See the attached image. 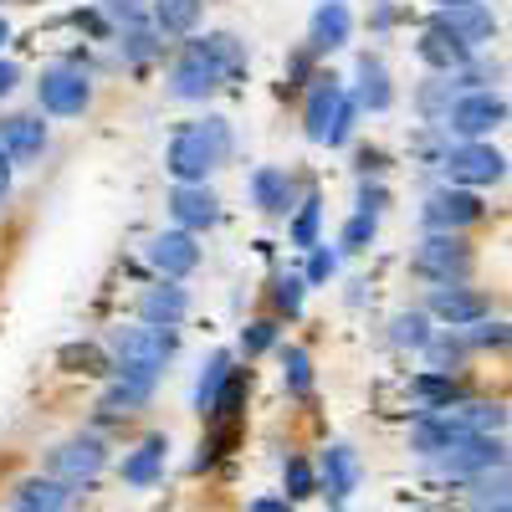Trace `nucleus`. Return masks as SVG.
I'll return each mask as SVG.
<instances>
[{
    "label": "nucleus",
    "mask_w": 512,
    "mask_h": 512,
    "mask_svg": "<svg viewBox=\"0 0 512 512\" xmlns=\"http://www.w3.org/2000/svg\"><path fill=\"white\" fill-rule=\"evenodd\" d=\"M6 41H11V26H6V16H0V47H6Z\"/></svg>",
    "instance_id": "864d4df0"
},
{
    "label": "nucleus",
    "mask_w": 512,
    "mask_h": 512,
    "mask_svg": "<svg viewBox=\"0 0 512 512\" xmlns=\"http://www.w3.org/2000/svg\"><path fill=\"white\" fill-rule=\"evenodd\" d=\"M277 333H282V323H277V318H256V323H246V328H241V354H246V359H256V354L277 349Z\"/></svg>",
    "instance_id": "ea45409f"
},
{
    "label": "nucleus",
    "mask_w": 512,
    "mask_h": 512,
    "mask_svg": "<svg viewBox=\"0 0 512 512\" xmlns=\"http://www.w3.org/2000/svg\"><path fill=\"white\" fill-rule=\"evenodd\" d=\"M246 512H292V502L287 497H256Z\"/></svg>",
    "instance_id": "3c124183"
},
{
    "label": "nucleus",
    "mask_w": 512,
    "mask_h": 512,
    "mask_svg": "<svg viewBox=\"0 0 512 512\" xmlns=\"http://www.w3.org/2000/svg\"><path fill=\"white\" fill-rule=\"evenodd\" d=\"M180 349V338L169 333V328H113V364L108 374L113 379H128V384H139V390H154L164 364L175 359Z\"/></svg>",
    "instance_id": "f03ea898"
},
{
    "label": "nucleus",
    "mask_w": 512,
    "mask_h": 512,
    "mask_svg": "<svg viewBox=\"0 0 512 512\" xmlns=\"http://www.w3.org/2000/svg\"><path fill=\"white\" fill-rule=\"evenodd\" d=\"M88 103H93V77L82 72V67L57 62V67L41 72V82H36V108L41 113H52V118H82V113H88Z\"/></svg>",
    "instance_id": "6e6552de"
},
{
    "label": "nucleus",
    "mask_w": 512,
    "mask_h": 512,
    "mask_svg": "<svg viewBox=\"0 0 512 512\" xmlns=\"http://www.w3.org/2000/svg\"><path fill=\"white\" fill-rule=\"evenodd\" d=\"M0 154H6L11 164H36L41 154H47V123H41V113L0 118Z\"/></svg>",
    "instance_id": "dca6fc26"
},
{
    "label": "nucleus",
    "mask_w": 512,
    "mask_h": 512,
    "mask_svg": "<svg viewBox=\"0 0 512 512\" xmlns=\"http://www.w3.org/2000/svg\"><path fill=\"white\" fill-rule=\"evenodd\" d=\"M344 98H349V88H344V82H338L333 72H318V77L308 82L303 134H308L313 144H328V134H333V118H338V108H344Z\"/></svg>",
    "instance_id": "f8f14e48"
},
{
    "label": "nucleus",
    "mask_w": 512,
    "mask_h": 512,
    "mask_svg": "<svg viewBox=\"0 0 512 512\" xmlns=\"http://www.w3.org/2000/svg\"><path fill=\"white\" fill-rule=\"evenodd\" d=\"M282 384H287V395L292 400H308L313 395V359L308 349H297V344H282Z\"/></svg>",
    "instance_id": "7c9ffc66"
},
{
    "label": "nucleus",
    "mask_w": 512,
    "mask_h": 512,
    "mask_svg": "<svg viewBox=\"0 0 512 512\" xmlns=\"http://www.w3.org/2000/svg\"><path fill=\"white\" fill-rule=\"evenodd\" d=\"M236 149L231 118L210 113V118H190L185 128H175V139L164 149V169L175 175V185H205L210 169H221Z\"/></svg>",
    "instance_id": "f257e3e1"
},
{
    "label": "nucleus",
    "mask_w": 512,
    "mask_h": 512,
    "mask_svg": "<svg viewBox=\"0 0 512 512\" xmlns=\"http://www.w3.org/2000/svg\"><path fill=\"white\" fill-rule=\"evenodd\" d=\"M441 175H446L451 190H472L477 195V190H487V185H497L507 175V159L487 139L482 144H456V149L441 154Z\"/></svg>",
    "instance_id": "39448f33"
},
{
    "label": "nucleus",
    "mask_w": 512,
    "mask_h": 512,
    "mask_svg": "<svg viewBox=\"0 0 512 512\" xmlns=\"http://www.w3.org/2000/svg\"><path fill=\"white\" fill-rule=\"evenodd\" d=\"M205 47H210V57H216V67L226 72V82L246 72V41H241V36H231V31H210V36H205Z\"/></svg>",
    "instance_id": "c9c22d12"
},
{
    "label": "nucleus",
    "mask_w": 512,
    "mask_h": 512,
    "mask_svg": "<svg viewBox=\"0 0 512 512\" xmlns=\"http://www.w3.org/2000/svg\"><path fill=\"white\" fill-rule=\"evenodd\" d=\"M333 272H338V251L318 241V246L308 251V272H303V282H313V287H323V282H328Z\"/></svg>",
    "instance_id": "c03bdc74"
},
{
    "label": "nucleus",
    "mask_w": 512,
    "mask_h": 512,
    "mask_svg": "<svg viewBox=\"0 0 512 512\" xmlns=\"http://www.w3.org/2000/svg\"><path fill=\"white\" fill-rule=\"evenodd\" d=\"M205 16V0H149V26L159 36H190Z\"/></svg>",
    "instance_id": "393cba45"
},
{
    "label": "nucleus",
    "mask_w": 512,
    "mask_h": 512,
    "mask_svg": "<svg viewBox=\"0 0 512 512\" xmlns=\"http://www.w3.org/2000/svg\"><path fill=\"white\" fill-rule=\"evenodd\" d=\"M231 441H236V425H216V431L200 441V451H195V461H190V472H205V466H216V461L226 456Z\"/></svg>",
    "instance_id": "a19ab883"
},
{
    "label": "nucleus",
    "mask_w": 512,
    "mask_h": 512,
    "mask_svg": "<svg viewBox=\"0 0 512 512\" xmlns=\"http://www.w3.org/2000/svg\"><path fill=\"white\" fill-rule=\"evenodd\" d=\"M425 364H431L436 374H456L461 364H466V354H472V344H466L461 333H451V328H441V333H431L425 338Z\"/></svg>",
    "instance_id": "bb28decb"
},
{
    "label": "nucleus",
    "mask_w": 512,
    "mask_h": 512,
    "mask_svg": "<svg viewBox=\"0 0 512 512\" xmlns=\"http://www.w3.org/2000/svg\"><path fill=\"white\" fill-rule=\"evenodd\" d=\"M169 216H175V231L200 236V231H210L221 221V200H216L210 185H175L169 190Z\"/></svg>",
    "instance_id": "4468645a"
},
{
    "label": "nucleus",
    "mask_w": 512,
    "mask_h": 512,
    "mask_svg": "<svg viewBox=\"0 0 512 512\" xmlns=\"http://www.w3.org/2000/svg\"><path fill=\"white\" fill-rule=\"evenodd\" d=\"M11 175H16V164H11L6 154H0V200H6V195H11Z\"/></svg>",
    "instance_id": "603ef678"
},
{
    "label": "nucleus",
    "mask_w": 512,
    "mask_h": 512,
    "mask_svg": "<svg viewBox=\"0 0 512 512\" xmlns=\"http://www.w3.org/2000/svg\"><path fill=\"white\" fill-rule=\"evenodd\" d=\"M231 369H236V359L226 349H216L200 364V379H195V410L200 415H210V405H216V395H221V384L231 379Z\"/></svg>",
    "instance_id": "c85d7f7f"
},
{
    "label": "nucleus",
    "mask_w": 512,
    "mask_h": 512,
    "mask_svg": "<svg viewBox=\"0 0 512 512\" xmlns=\"http://www.w3.org/2000/svg\"><path fill=\"white\" fill-rule=\"evenodd\" d=\"M420 512H425V507H420Z\"/></svg>",
    "instance_id": "4d7b16f0"
},
{
    "label": "nucleus",
    "mask_w": 512,
    "mask_h": 512,
    "mask_svg": "<svg viewBox=\"0 0 512 512\" xmlns=\"http://www.w3.org/2000/svg\"><path fill=\"white\" fill-rule=\"evenodd\" d=\"M354 108H364V113H384L395 103V82H390V67H384V57H374V52H364L359 57V67H354Z\"/></svg>",
    "instance_id": "6ab92c4d"
},
{
    "label": "nucleus",
    "mask_w": 512,
    "mask_h": 512,
    "mask_svg": "<svg viewBox=\"0 0 512 512\" xmlns=\"http://www.w3.org/2000/svg\"><path fill=\"white\" fill-rule=\"evenodd\" d=\"M154 390H139V384H128V379H113L103 400H98V420H128V415H139L149 405Z\"/></svg>",
    "instance_id": "cd10ccee"
},
{
    "label": "nucleus",
    "mask_w": 512,
    "mask_h": 512,
    "mask_svg": "<svg viewBox=\"0 0 512 512\" xmlns=\"http://www.w3.org/2000/svg\"><path fill=\"white\" fill-rule=\"evenodd\" d=\"M374 231H379V216H349V226L338 231V251H364L369 241H374Z\"/></svg>",
    "instance_id": "79ce46f5"
},
{
    "label": "nucleus",
    "mask_w": 512,
    "mask_h": 512,
    "mask_svg": "<svg viewBox=\"0 0 512 512\" xmlns=\"http://www.w3.org/2000/svg\"><path fill=\"white\" fill-rule=\"evenodd\" d=\"M466 502H472V507H502L507 502V466H502V472H482V477H472V482H466Z\"/></svg>",
    "instance_id": "4c0bfd02"
},
{
    "label": "nucleus",
    "mask_w": 512,
    "mask_h": 512,
    "mask_svg": "<svg viewBox=\"0 0 512 512\" xmlns=\"http://www.w3.org/2000/svg\"><path fill=\"white\" fill-rule=\"evenodd\" d=\"M431 31L461 41V47L477 57L487 41H497V16H492L487 0H466V6H441V11H431Z\"/></svg>",
    "instance_id": "9d476101"
},
{
    "label": "nucleus",
    "mask_w": 512,
    "mask_h": 512,
    "mask_svg": "<svg viewBox=\"0 0 512 512\" xmlns=\"http://www.w3.org/2000/svg\"><path fill=\"white\" fill-rule=\"evenodd\" d=\"M16 82H21V67L16 62H0V98H11Z\"/></svg>",
    "instance_id": "09e8293b"
},
{
    "label": "nucleus",
    "mask_w": 512,
    "mask_h": 512,
    "mask_svg": "<svg viewBox=\"0 0 512 512\" xmlns=\"http://www.w3.org/2000/svg\"><path fill=\"white\" fill-rule=\"evenodd\" d=\"M415 272L431 277L436 287L466 282V272H472V246H466L461 236H425L415 246Z\"/></svg>",
    "instance_id": "9b49d317"
},
{
    "label": "nucleus",
    "mask_w": 512,
    "mask_h": 512,
    "mask_svg": "<svg viewBox=\"0 0 512 512\" xmlns=\"http://www.w3.org/2000/svg\"><path fill=\"white\" fill-rule=\"evenodd\" d=\"M303 292H308L303 277L277 272V277H272V308H277L282 318H303Z\"/></svg>",
    "instance_id": "58836bf2"
},
{
    "label": "nucleus",
    "mask_w": 512,
    "mask_h": 512,
    "mask_svg": "<svg viewBox=\"0 0 512 512\" xmlns=\"http://www.w3.org/2000/svg\"><path fill=\"white\" fill-rule=\"evenodd\" d=\"M164 461H169V436H144L134 451L123 456L118 477H123L128 487H154V482L164 477Z\"/></svg>",
    "instance_id": "412c9836"
},
{
    "label": "nucleus",
    "mask_w": 512,
    "mask_h": 512,
    "mask_svg": "<svg viewBox=\"0 0 512 512\" xmlns=\"http://www.w3.org/2000/svg\"><path fill=\"white\" fill-rule=\"evenodd\" d=\"M507 123V98L497 88H482V93H456V103L446 108L441 128L446 134H456L461 144H482L492 128Z\"/></svg>",
    "instance_id": "20e7f679"
},
{
    "label": "nucleus",
    "mask_w": 512,
    "mask_h": 512,
    "mask_svg": "<svg viewBox=\"0 0 512 512\" xmlns=\"http://www.w3.org/2000/svg\"><path fill=\"white\" fill-rule=\"evenodd\" d=\"M251 200H256L262 216H287L292 200H297V185H292V175L282 164H256L251 169Z\"/></svg>",
    "instance_id": "aec40b11"
},
{
    "label": "nucleus",
    "mask_w": 512,
    "mask_h": 512,
    "mask_svg": "<svg viewBox=\"0 0 512 512\" xmlns=\"http://www.w3.org/2000/svg\"><path fill=\"white\" fill-rule=\"evenodd\" d=\"M425 338H431V318H425L420 308L390 318V344L395 349H425Z\"/></svg>",
    "instance_id": "e433bc0d"
},
{
    "label": "nucleus",
    "mask_w": 512,
    "mask_h": 512,
    "mask_svg": "<svg viewBox=\"0 0 512 512\" xmlns=\"http://www.w3.org/2000/svg\"><path fill=\"white\" fill-rule=\"evenodd\" d=\"M482 216H487L482 195L451 190V185L431 190V195H425V205H420V221H425V231H431V236H461L466 226H477Z\"/></svg>",
    "instance_id": "1a4fd4ad"
},
{
    "label": "nucleus",
    "mask_w": 512,
    "mask_h": 512,
    "mask_svg": "<svg viewBox=\"0 0 512 512\" xmlns=\"http://www.w3.org/2000/svg\"><path fill=\"white\" fill-rule=\"evenodd\" d=\"M103 466H108V441L93 436V431H77V436H67L62 446L47 451V472L41 477H52V482L77 492V487H93L103 477Z\"/></svg>",
    "instance_id": "7ed1b4c3"
},
{
    "label": "nucleus",
    "mask_w": 512,
    "mask_h": 512,
    "mask_svg": "<svg viewBox=\"0 0 512 512\" xmlns=\"http://www.w3.org/2000/svg\"><path fill=\"white\" fill-rule=\"evenodd\" d=\"M72 487H62V482H52V477H21L16 482V492H11V507L16 512H67L72 507Z\"/></svg>",
    "instance_id": "5701e85b"
},
{
    "label": "nucleus",
    "mask_w": 512,
    "mask_h": 512,
    "mask_svg": "<svg viewBox=\"0 0 512 512\" xmlns=\"http://www.w3.org/2000/svg\"><path fill=\"white\" fill-rule=\"evenodd\" d=\"M431 6L441 11V6H466V0H431Z\"/></svg>",
    "instance_id": "5fc2aeb1"
},
{
    "label": "nucleus",
    "mask_w": 512,
    "mask_h": 512,
    "mask_svg": "<svg viewBox=\"0 0 512 512\" xmlns=\"http://www.w3.org/2000/svg\"><path fill=\"white\" fill-rule=\"evenodd\" d=\"M477 333L472 338H466V344H477V349H507V323H492V318H482V323H472Z\"/></svg>",
    "instance_id": "49530a36"
},
{
    "label": "nucleus",
    "mask_w": 512,
    "mask_h": 512,
    "mask_svg": "<svg viewBox=\"0 0 512 512\" xmlns=\"http://www.w3.org/2000/svg\"><path fill=\"white\" fill-rule=\"evenodd\" d=\"M313 472H318V492H323L328 502H349V497L359 492V477H364V466H359L354 446L333 441V446L323 451V461L313 466Z\"/></svg>",
    "instance_id": "2eb2a0df"
},
{
    "label": "nucleus",
    "mask_w": 512,
    "mask_h": 512,
    "mask_svg": "<svg viewBox=\"0 0 512 512\" xmlns=\"http://www.w3.org/2000/svg\"><path fill=\"white\" fill-rule=\"evenodd\" d=\"M149 267H154L164 282L190 277V272L200 267V246H195V236H190V231H159V236L149 241Z\"/></svg>",
    "instance_id": "f3484780"
},
{
    "label": "nucleus",
    "mask_w": 512,
    "mask_h": 512,
    "mask_svg": "<svg viewBox=\"0 0 512 512\" xmlns=\"http://www.w3.org/2000/svg\"><path fill=\"white\" fill-rule=\"evenodd\" d=\"M502 466H507L502 436H466V441H456L451 451L431 456V472L446 477V482H472V477H482V472H502Z\"/></svg>",
    "instance_id": "0eeeda50"
},
{
    "label": "nucleus",
    "mask_w": 512,
    "mask_h": 512,
    "mask_svg": "<svg viewBox=\"0 0 512 512\" xmlns=\"http://www.w3.org/2000/svg\"><path fill=\"white\" fill-rule=\"evenodd\" d=\"M57 359H62V369H77V364H82V374H108V359H103L93 344H67Z\"/></svg>",
    "instance_id": "37998d69"
},
{
    "label": "nucleus",
    "mask_w": 512,
    "mask_h": 512,
    "mask_svg": "<svg viewBox=\"0 0 512 512\" xmlns=\"http://www.w3.org/2000/svg\"><path fill=\"white\" fill-rule=\"evenodd\" d=\"M103 16L118 26H144L149 21V0H103Z\"/></svg>",
    "instance_id": "a18cd8bd"
},
{
    "label": "nucleus",
    "mask_w": 512,
    "mask_h": 512,
    "mask_svg": "<svg viewBox=\"0 0 512 512\" xmlns=\"http://www.w3.org/2000/svg\"><path fill=\"white\" fill-rule=\"evenodd\" d=\"M384 205H390V190H384L379 180L374 185H359V216H379Z\"/></svg>",
    "instance_id": "de8ad7c7"
},
{
    "label": "nucleus",
    "mask_w": 512,
    "mask_h": 512,
    "mask_svg": "<svg viewBox=\"0 0 512 512\" xmlns=\"http://www.w3.org/2000/svg\"><path fill=\"white\" fill-rule=\"evenodd\" d=\"M410 395L420 400V410H451V405L466 400L461 379H456V374H436V369L415 374V379H410Z\"/></svg>",
    "instance_id": "a878e982"
},
{
    "label": "nucleus",
    "mask_w": 512,
    "mask_h": 512,
    "mask_svg": "<svg viewBox=\"0 0 512 512\" xmlns=\"http://www.w3.org/2000/svg\"><path fill=\"white\" fill-rule=\"evenodd\" d=\"M216 88H226V72L216 67V57H210L205 36H200V41H185L180 57H175V67H169V98L200 103V98H210Z\"/></svg>",
    "instance_id": "423d86ee"
},
{
    "label": "nucleus",
    "mask_w": 512,
    "mask_h": 512,
    "mask_svg": "<svg viewBox=\"0 0 512 512\" xmlns=\"http://www.w3.org/2000/svg\"><path fill=\"white\" fill-rule=\"evenodd\" d=\"M384 169V154L379 149H359V175H379Z\"/></svg>",
    "instance_id": "8fccbe9b"
},
{
    "label": "nucleus",
    "mask_w": 512,
    "mask_h": 512,
    "mask_svg": "<svg viewBox=\"0 0 512 512\" xmlns=\"http://www.w3.org/2000/svg\"><path fill=\"white\" fill-rule=\"evenodd\" d=\"M349 31H354V16L344 0H323L308 21V52H338L349 41Z\"/></svg>",
    "instance_id": "4be33fe9"
},
{
    "label": "nucleus",
    "mask_w": 512,
    "mask_h": 512,
    "mask_svg": "<svg viewBox=\"0 0 512 512\" xmlns=\"http://www.w3.org/2000/svg\"><path fill=\"white\" fill-rule=\"evenodd\" d=\"M282 497L287 502H308V497H318V472H313V461L308 456H287L282 461Z\"/></svg>",
    "instance_id": "f704fd0d"
},
{
    "label": "nucleus",
    "mask_w": 512,
    "mask_h": 512,
    "mask_svg": "<svg viewBox=\"0 0 512 512\" xmlns=\"http://www.w3.org/2000/svg\"><path fill=\"white\" fill-rule=\"evenodd\" d=\"M451 103H456V82H451V77H431V82L415 93V108H420V118L431 123V128H441V118H446Z\"/></svg>",
    "instance_id": "473e14b6"
},
{
    "label": "nucleus",
    "mask_w": 512,
    "mask_h": 512,
    "mask_svg": "<svg viewBox=\"0 0 512 512\" xmlns=\"http://www.w3.org/2000/svg\"><path fill=\"white\" fill-rule=\"evenodd\" d=\"M118 57L134 62V67H144V62L164 57V36H159L149 21H144V26H123V31H118Z\"/></svg>",
    "instance_id": "c756f323"
},
{
    "label": "nucleus",
    "mask_w": 512,
    "mask_h": 512,
    "mask_svg": "<svg viewBox=\"0 0 512 512\" xmlns=\"http://www.w3.org/2000/svg\"><path fill=\"white\" fill-rule=\"evenodd\" d=\"M185 313H190V292H185L180 282H159V287H144V292H139V318H144V328H169V333H175V328L185 323Z\"/></svg>",
    "instance_id": "a211bd4d"
},
{
    "label": "nucleus",
    "mask_w": 512,
    "mask_h": 512,
    "mask_svg": "<svg viewBox=\"0 0 512 512\" xmlns=\"http://www.w3.org/2000/svg\"><path fill=\"white\" fill-rule=\"evenodd\" d=\"M431 313L425 318H441L446 328H472L492 313V303L477 292V287H466V282H451V287H431V303H425Z\"/></svg>",
    "instance_id": "ddd939ff"
},
{
    "label": "nucleus",
    "mask_w": 512,
    "mask_h": 512,
    "mask_svg": "<svg viewBox=\"0 0 512 512\" xmlns=\"http://www.w3.org/2000/svg\"><path fill=\"white\" fill-rule=\"evenodd\" d=\"M318 226H323V195L318 190H308L303 195V205H297V216H292V246H303V251H313L318 246Z\"/></svg>",
    "instance_id": "72a5a7b5"
},
{
    "label": "nucleus",
    "mask_w": 512,
    "mask_h": 512,
    "mask_svg": "<svg viewBox=\"0 0 512 512\" xmlns=\"http://www.w3.org/2000/svg\"><path fill=\"white\" fill-rule=\"evenodd\" d=\"M487 512H512V507H507V502H502V507H487Z\"/></svg>",
    "instance_id": "6e6d98bb"
},
{
    "label": "nucleus",
    "mask_w": 512,
    "mask_h": 512,
    "mask_svg": "<svg viewBox=\"0 0 512 512\" xmlns=\"http://www.w3.org/2000/svg\"><path fill=\"white\" fill-rule=\"evenodd\" d=\"M415 57H420L425 67H431V77H456L466 62H472V52H466L461 41H451V36H441V31H431V26L420 31Z\"/></svg>",
    "instance_id": "b1692460"
},
{
    "label": "nucleus",
    "mask_w": 512,
    "mask_h": 512,
    "mask_svg": "<svg viewBox=\"0 0 512 512\" xmlns=\"http://www.w3.org/2000/svg\"><path fill=\"white\" fill-rule=\"evenodd\" d=\"M246 384H251V374H246V369H231V379L221 384V395H216V405H210V415H205V420H216V425H236V420H241V405H246Z\"/></svg>",
    "instance_id": "2f4dec72"
}]
</instances>
